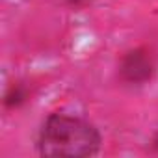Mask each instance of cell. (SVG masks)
<instances>
[{
    "label": "cell",
    "mask_w": 158,
    "mask_h": 158,
    "mask_svg": "<svg viewBox=\"0 0 158 158\" xmlns=\"http://www.w3.org/2000/svg\"><path fill=\"white\" fill-rule=\"evenodd\" d=\"M37 147L43 156H93L101 149V134L82 117L52 114L41 127Z\"/></svg>",
    "instance_id": "obj_1"
},
{
    "label": "cell",
    "mask_w": 158,
    "mask_h": 158,
    "mask_svg": "<svg viewBox=\"0 0 158 158\" xmlns=\"http://www.w3.org/2000/svg\"><path fill=\"white\" fill-rule=\"evenodd\" d=\"M154 145H156V147H158V136H156V138H154Z\"/></svg>",
    "instance_id": "obj_2"
}]
</instances>
